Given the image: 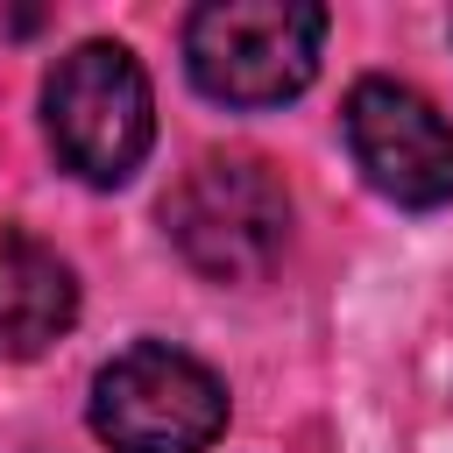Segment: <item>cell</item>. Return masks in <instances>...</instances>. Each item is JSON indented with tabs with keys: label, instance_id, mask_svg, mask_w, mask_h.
<instances>
[{
	"label": "cell",
	"instance_id": "3",
	"mask_svg": "<svg viewBox=\"0 0 453 453\" xmlns=\"http://www.w3.org/2000/svg\"><path fill=\"white\" fill-rule=\"evenodd\" d=\"M42 120H50V149L64 156L71 177L127 184L156 142L149 71L120 42H78L42 85Z\"/></svg>",
	"mask_w": 453,
	"mask_h": 453
},
{
	"label": "cell",
	"instance_id": "1",
	"mask_svg": "<svg viewBox=\"0 0 453 453\" xmlns=\"http://www.w3.org/2000/svg\"><path fill=\"white\" fill-rule=\"evenodd\" d=\"M326 7L311 0H205L184 21L191 85L219 106H283L319 78Z\"/></svg>",
	"mask_w": 453,
	"mask_h": 453
},
{
	"label": "cell",
	"instance_id": "6",
	"mask_svg": "<svg viewBox=\"0 0 453 453\" xmlns=\"http://www.w3.org/2000/svg\"><path fill=\"white\" fill-rule=\"evenodd\" d=\"M78 319V276L42 241H0V361H35Z\"/></svg>",
	"mask_w": 453,
	"mask_h": 453
},
{
	"label": "cell",
	"instance_id": "5",
	"mask_svg": "<svg viewBox=\"0 0 453 453\" xmlns=\"http://www.w3.org/2000/svg\"><path fill=\"white\" fill-rule=\"evenodd\" d=\"M347 149L361 163V177L411 205V212H432L453 198V127L439 120V106L396 78H361L347 92Z\"/></svg>",
	"mask_w": 453,
	"mask_h": 453
},
{
	"label": "cell",
	"instance_id": "4",
	"mask_svg": "<svg viewBox=\"0 0 453 453\" xmlns=\"http://www.w3.org/2000/svg\"><path fill=\"white\" fill-rule=\"evenodd\" d=\"M92 432L113 453H205L226 432V382L198 354L142 340L92 375Z\"/></svg>",
	"mask_w": 453,
	"mask_h": 453
},
{
	"label": "cell",
	"instance_id": "2",
	"mask_svg": "<svg viewBox=\"0 0 453 453\" xmlns=\"http://www.w3.org/2000/svg\"><path fill=\"white\" fill-rule=\"evenodd\" d=\"M177 255L212 283H262L290 248V191L262 156H205L163 198Z\"/></svg>",
	"mask_w": 453,
	"mask_h": 453
}]
</instances>
